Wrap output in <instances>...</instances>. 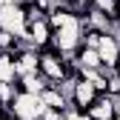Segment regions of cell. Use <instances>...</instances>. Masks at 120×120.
Masks as SVG:
<instances>
[{
  "label": "cell",
  "mask_w": 120,
  "mask_h": 120,
  "mask_svg": "<svg viewBox=\"0 0 120 120\" xmlns=\"http://www.w3.org/2000/svg\"><path fill=\"white\" fill-rule=\"evenodd\" d=\"M49 46L57 49L60 54L74 52L80 46V17H77V14H74L69 23H63L60 29H52V43H49Z\"/></svg>",
  "instance_id": "1"
},
{
  "label": "cell",
  "mask_w": 120,
  "mask_h": 120,
  "mask_svg": "<svg viewBox=\"0 0 120 120\" xmlns=\"http://www.w3.org/2000/svg\"><path fill=\"white\" fill-rule=\"evenodd\" d=\"M43 109H46V106L40 103V97L37 94H29V92H17L14 100H11V106H9V112L17 120H40Z\"/></svg>",
  "instance_id": "2"
},
{
  "label": "cell",
  "mask_w": 120,
  "mask_h": 120,
  "mask_svg": "<svg viewBox=\"0 0 120 120\" xmlns=\"http://www.w3.org/2000/svg\"><path fill=\"white\" fill-rule=\"evenodd\" d=\"M0 29H6V32H11L14 37L23 34V29H26V14L17 3H11V6H0Z\"/></svg>",
  "instance_id": "3"
},
{
  "label": "cell",
  "mask_w": 120,
  "mask_h": 120,
  "mask_svg": "<svg viewBox=\"0 0 120 120\" xmlns=\"http://www.w3.org/2000/svg\"><path fill=\"white\" fill-rule=\"evenodd\" d=\"M114 106L117 100L109 97V94H97L92 103H89V109H83L92 120H114Z\"/></svg>",
  "instance_id": "4"
},
{
  "label": "cell",
  "mask_w": 120,
  "mask_h": 120,
  "mask_svg": "<svg viewBox=\"0 0 120 120\" xmlns=\"http://www.w3.org/2000/svg\"><path fill=\"white\" fill-rule=\"evenodd\" d=\"M97 54H100V60H103V66L114 69L117 60H120V43H117L112 34L103 32V37H100V43H97Z\"/></svg>",
  "instance_id": "5"
},
{
  "label": "cell",
  "mask_w": 120,
  "mask_h": 120,
  "mask_svg": "<svg viewBox=\"0 0 120 120\" xmlns=\"http://www.w3.org/2000/svg\"><path fill=\"white\" fill-rule=\"evenodd\" d=\"M97 97V89L89 83V80H77L74 83V92H71V106H77V109H89V103H92Z\"/></svg>",
  "instance_id": "6"
},
{
  "label": "cell",
  "mask_w": 120,
  "mask_h": 120,
  "mask_svg": "<svg viewBox=\"0 0 120 120\" xmlns=\"http://www.w3.org/2000/svg\"><path fill=\"white\" fill-rule=\"evenodd\" d=\"M17 89L20 92H29V94H40L46 89V80H43L40 71H26V74H17Z\"/></svg>",
  "instance_id": "7"
},
{
  "label": "cell",
  "mask_w": 120,
  "mask_h": 120,
  "mask_svg": "<svg viewBox=\"0 0 120 120\" xmlns=\"http://www.w3.org/2000/svg\"><path fill=\"white\" fill-rule=\"evenodd\" d=\"M37 97H40V103H43L46 109H66V106H69L66 97L60 94V92H57V86H52V83H46V89H43Z\"/></svg>",
  "instance_id": "8"
},
{
  "label": "cell",
  "mask_w": 120,
  "mask_h": 120,
  "mask_svg": "<svg viewBox=\"0 0 120 120\" xmlns=\"http://www.w3.org/2000/svg\"><path fill=\"white\" fill-rule=\"evenodd\" d=\"M17 80V66H14L11 52H0V83H14Z\"/></svg>",
  "instance_id": "9"
},
{
  "label": "cell",
  "mask_w": 120,
  "mask_h": 120,
  "mask_svg": "<svg viewBox=\"0 0 120 120\" xmlns=\"http://www.w3.org/2000/svg\"><path fill=\"white\" fill-rule=\"evenodd\" d=\"M17 92H20V89H17V83H0V106H3V109H9Z\"/></svg>",
  "instance_id": "10"
},
{
  "label": "cell",
  "mask_w": 120,
  "mask_h": 120,
  "mask_svg": "<svg viewBox=\"0 0 120 120\" xmlns=\"http://www.w3.org/2000/svg\"><path fill=\"white\" fill-rule=\"evenodd\" d=\"M14 46V34L6 32V29H0V52H9Z\"/></svg>",
  "instance_id": "11"
},
{
  "label": "cell",
  "mask_w": 120,
  "mask_h": 120,
  "mask_svg": "<svg viewBox=\"0 0 120 120\" xmlns=\"http://www.w3.org/2000/svg\"><path fill=\"white\" fill-rule=\"evenodd\" d=\"M40 120H66V117H63V109H43Z\"/></svg>",
  "instance_id": "12"
},
{
  "label": "cell",
  "mask_w": 120,
  "mask_h": 120,
  "mask_svg": "<svg viewBox=\"0 0 120 120\" xmlns=\"http://www.w3.org/2000/svg\"><path fill=\"white\" fill-rule=\"evenodd\" d=\"M11 3H17V0H0V6H11Z\"/></svg>",
  "instance_id": "13"
},
{
  "label": "cell",
  "mask_w": 120,
  "mask_h": 120,
  "mask_svg": "<svg viewBox=\"0 0 120 120\" xmlns=\"http://www.w3.org/2000/svg\"><path fill=\"white\" fill-rule=\"evenodd\" d=\"M117 69H120V60H117Z\"/></svg>",
  "instance_id": "14"
}]
</instances>
